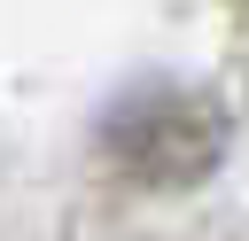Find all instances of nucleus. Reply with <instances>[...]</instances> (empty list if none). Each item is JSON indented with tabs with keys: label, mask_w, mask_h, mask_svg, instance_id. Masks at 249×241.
Segmentation results:
<instances>
[{
	"label": "nucleus",
	"mask_w": 249,
	"mask_h": 241,
	"mask_svg": "<svg viewBox=\"0 0 249 241\" xmlns=\"http://www.w3.org/2000/svg\"><path fill=\"white\" fill-rule=\"evenodd\" d=\"M218 140H226L218 109H210L202 93H179V86H148V93L117 101V117H109V155H117V171H132V179H148V187H187V179H202V171L218 163Z\"/></svg>",
	"instance_id": "1"
}]
</instances>
